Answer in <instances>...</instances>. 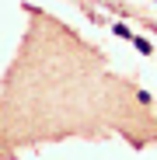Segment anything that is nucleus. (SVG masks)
Returning a JSON list of instances; mask_svg holds the SVG:
<instances>
[{
  "mask_svg": "<svg viewBox=\"0 0 157 160\" xmlns=\"http://www.w3.org/2000/svg\"><path fill=\"white\" fill-rule=\"evenodd\" d=\"M115 35H122V38H133V32H129L126 24H115Z\"/></svg>",
  "mask_w": 157,
  "mask_h": 160,
  "instance_id": "nucleus-2",
  "label": "nucleus"
},
{
  "mask_svg": "<svg viewBox=\"0 0 157 160\" xmlns=\"http://www.w3.org/2000/svg\"><path fill=\"white\" fill-rule=\"evenodd\" d=\"M129 42H136V49L143 52V56H150V52H154V49H150V42H147V38H140V35H133Z\"/></svg>",
  "mask_w": 157,
  "mask_h": 160,
  "instance_id": "nucleus-1",
  "label": "nucleus"
}]
</instances>
